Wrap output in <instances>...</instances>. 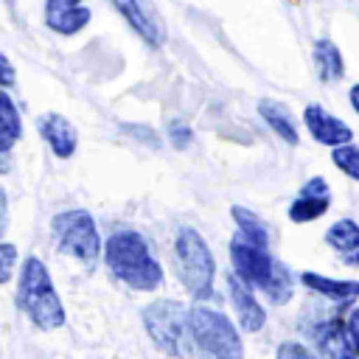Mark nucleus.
<instances>
[{
	"instance_id": "a878e982",
	"label": "nucleus",
	"mask_w": 359,
	"mask_h": 359,
	"mask_svg": "<svg viewBox=\"0 0 359 359\" xmlns=\"http://www.w3.org/2000/svg\"><path fill=\"white\" fill-rule=\"evenodd\" d=\"M188 137H191V132H188L185 126H182V129H177V123L171 126V140H174V146H180V149H182V146L188 143Z\"/></svg>"
},
{
	"instance_id": "dca6fc26",
	"label": "nucleus",
	"mask_w": 359,
	"mask_h": 359,
	"mask_svg": "<svg viewBox=\"0 0 359 359\" xmlns=\"http://www.w3.org/2000/svg\"><path fill=\"white\" fill-rule=\"evenodd\" d=\"M325 244L342 255L345 264H359V224L353 219H337L325 230Z\"/></svg>"
},
{
	"instance_id": "7ed1b4c3",
	"label": "nucleus",
	"mask_w": 359,
	"mask_h": 359,
	"mask_svg": "<svg viewBox=\"0 0 359 359\" xmlns=\"http://www.w3.org/2000/svg\"><path fill=\"white\" fill-rule=\"evenodd\" d=\"M230 261H233L236 275L247 286L261 289L272 303H286L292 297V278H289L286 266L278 264L266 252V247H258L238 233L230 241Z\"/></svg>"
},
{
	"instance_id": "4be33fe9",
	"label": "nucleus",
	"mask_w": 359,
	"mask_h": 359,
	"mask_svg": "<svg viewBox=\"0 0 359 359\" xmlns=\"http://www.w3.org/2000/svg\"><path fill=\"white\" fill-rule=\"evenodd\" d=\"M14 266H17V247L8 241H0V286L11 280Z\"/></svg>"
},
{
	"instance_id": "423d86ee",
	"label": "nucleus",
	"mask_w": 359,
	"mask_h": 359,
	"mask_svg": "<svg viewBox=\"0 0 359 359\" xmlns=\"http://www.w3.org/2000/svg\"><path fill=\"white\" fill-rule=\"evenodd\" d=\"M143 325L151 337V342L171 353V356H180L188 351V342L194 339L191 337V317L185 314V309L174 300H154L143 309Z\"/></svg>"
},
{
	"instance_id": "20e7f679",
	"label": "nucleus",
	"mask_w": 359,
	"mask_h": 359,
	"mask_svg": "<svg viewBox=\"0 0 359 359\" xmlns=\"http://www.w3.org/2000/svg\"><path fill=\"white\" fill-rule=\"evenodd\" d=\"M174 250H177V275H180V280L185 283V289H188L196 300L210 297L216 264H213V255H210V247L205 244V238H202L196 230L182 227V230L177 233Z\"/></svg>"
},
{
	"instance_id": "f3484780",
	"label": "nucleus",
	"mask_w": 359,
	"mask_h": 359,
	"mask_svg": "<svg viewBox=\"0 0 359 359\" xmlns=\"http://www.w3.org/2000/svg\"><path fill=\"white\" fill-rule=\"evenodd\" d=\"M300 280L309 289H314V292H320V294H325L337 303H351V300L359 297V280H334V278H325V275H317V272H303Z\"/></svg>"
},
{
	"instance_id": "a211bd4d",
	"label": "nucleus",
	"mask_w": 359,
	"mask_h": 359,
	"mask_svg": "<svg viewBox=\"0 0 359 359\" xmlns=\"http://www.w3.org/2000/svg\"><path fill=\"white\" fill-rule=\"evenodd\" d=\"M314 67H317V76H320V81H337V79H342V73H345V65H342V53H339V48L331 42V39H317L314 42Z\"/></svg>"
},
{
	"instance_id": "1a4fd4ad",
	"label": "nucleus",
	"mask_w": 359,
	"mask_h": 359,
	"mask_svg": "<svg viewBox=\"0 0 359 359\" xmlns=\"http://www.w3.org/2000/svg\"><path fill=\"white\" fill-rule=\"evenodd\" d=\"M303 121H306L311 137L317 143H323V146H342V143L353 140V129L345 121H339L331 112H325L320 104H309L303 109Z\"/></svg>"
},
{
	"instance_id": "6e6552de",
	"label": "nucleus",
	"mask_w": 359,
	"mask_h": 359,
	"mask_svg": "<svg viewBox=\"0 0 359 359\" xmlns=\"http://www.w3.org/2000/svg\"><path fill=\"white\" fill-rule=\"evenodd\" d=\"M121 17L137 31V36L149 45H163L165 39V25L157 14V8L151 6V0H109Z\"/></svg>"
},
{
	"instance_id": "f8f14e48",
	"label": "nucleus",
	"mask_w": 359,
	"mask_h": 359,
	"mask_svg": "<svg viewBox=\"0 0 359 359\" xmlns=\"http://www.w3.org/2000/svg\"><path fill=\"white\" fill-rule=\"evenodd\" d=\"M314 342L325 359H359L353 337L348 331V323L342 320H325L314 328Z\"/></svg>"
},
{
	"instance_id": "b1692460",
	"label": "nucleus",
	"mask_w": 359,
	"mask_h": 359,
	"mask_svg": "<svg viewBox=\"0 0 359 359\" xmlns=\"http://www.w3.org/2000/svg\"><path fill=\"white\" fill-rule=\"evenodd\" d=\"M14 81H17V70H14V65L8 62V56L0 53V87H3V90H6V87H14Z\"/></svg>"
},
{
	"instance_id": "6ab92c4d",
	"label": "nucleus",
	"mask_w": 359,
	"mask_h": 359,
	"mask_svg": "<svg viewBox=\"0 0 359 359\" xmlns=\"http://www.w3.org/2000/svg\"><path fill=\"white\" fill-rule=\"evenodd\" d=\"M258 112H261V118L286 140V143H297V126H294V115H292V109L286 107V104H280V101H261L258 104Z\"/></svg>"
},
{
	"instance_id": "393cba45",
	"label": "nucleus",
	"mask_w": 359,
	"mask_h": 359,
	"mask_svg": "<svg viewBox=\"0 0 359 359\" xmlns=\"http://www.w3.org/2000/svg\"><path fill=\"white\" fill-rule=\"evenodd\" d=\"M6 230H8V196L0 188V238L6 236Z\"/></svg>"
},
{
	"instance_id": "4468645a",
	"label": "nucleus",
	"mask_w": 359,
	"mask_h": 359,
	"mask_svg": "<svg viewBox=\"0 0 359 359\" xmlns=\"http://www.w3.org/2000/svg\"><path fill=\"white\" fill-rule=\"evenodd\" d=\"M22 135V118L11 95L0 87V174L11 168V149Z\"/></svg>"
},
{
	"instance_id": "5701e85b",
	"label": "nucleus",
	"mask_w": 359,
	"mask_h": 359,
	"mask_svg": "<svg viewBox=\"0 0 359 359\" xmlns=\"http://www.w3.org/2000/svg\"><path fill=\"white\" fill-rule=\"evenodd\" d=\"M278 359H314L300 342H283L278 348Z\"/></svg>"
},
{
	"instance_id": "412c9836",
	"label": "nucleus",
	"mask_w": 359,
	"mask_h": 359,
	"mask_svg": "<svg viewBox=\"0 0 359 359\" xmlns=\"http://www.w3.org/2000/svg\"><path fill=\"white\" fill-rule=\"evenodd\" d=\"M331 160H334V163H337V168H339V171H345L351 180H359V146H351V143L334 146Z\"/></svg>"
},
{
	"instance_id": "9d476101",
	"label": "nucleus",
	"mask_w": 359,
	"mask_h": 359,
	"mask_svg": "<svg viewBox=\"0 0 359 359\" xmlns=\"http://www.w3.org/2000/svg\"><path fill=\"white\" fill-rule=\"evenodd\" d=\"M90 22V8L81 0H45V25L62 36L79 34Z\"/></svg>"
},
{
	"instance_id": "ddd939ff",
	"label": "nucleus",
	"mask_w": 359,
	"mask_h": 359,
	"mask_svg": "<svg viewBox=\"0 0 359 359\" xmlns=\"http://www.w3.org/2000/svg\"><path fill=\"white\" fill-rule=\"evenodd\" d=\"M36 129H39L42 140L50 146V151H53L56 157H73V151H76V146H79V135H76V126H73L65 115H59V112H45V115H39Z\"/></svg>"
},
{
	"instance_id": "bb28decb",
	"label": "nucleus",
	"mask_w": 359,
	"mask_h": 359,
	"mask_svg": "<svg viewBox=\"0 0 359 359\" xmlns=\"http://www.w3.org/2000/svg\"><path fill=\"white\" fill-rule=\"evenodd\" d=\"M351 104H353V109H356V115H359V84L351 87Z\"/></svg>"
},
{
	"instance_id": "f257e3e1",
	"label": "nucleus",
	"mask_w": 359,
	"mask_h": 359,
	"mask_svg": "<svg viewBox=\"0 0 359 359\" xmlns=\"http://www.w3.org/2000/svg\"><path fill=\"white\" fill-rule=\"evenodd\" d=\"M17 309L39 328V331H53L65 325V306L62 297L50 280L48 266L36 258L28 255L20 269V283H17Z\"/></svg>"
},
{
	"instance_id": "f03ea898",
	"label": "nucleus",
	"mask_w": 359,
	"mask_h": 359,
	"mask_svg": "<svg viewBox=\"0 0 359 359\" xmlns=\"http://www.w3.org/2000/svg\"><path fill=\"white\" fill-rule=\"evenodd\" d=\"M104 258H107L109 272L132 289L149 292L163 283L160 264L154 261L146 238L135 230H121V233L109 236L107 247H104Z\"/></svg>"
},
{
	"instance_id": "0eeeda50",
	"label": "nucleus",
	"mask_w": 359,
	"mask_h": 359,
	"mask_svg": "<svg viewBox=\"0 0 359 359\" xmlns=\"http://www.w3.org/2000/svg\"><path fill=\"white\" fill-rule=\"evenodd\" d=\"M53 238L59 252L73 255L81 264H93L98 261L101 252V238H98V227L93 222V216L87 210H65L56 213L50 222Z\"/></svg>"
},
{
	"instance_id": "39448f33",
	"label": "nucleus",
	"mask_w": 359,
	"mask_h": 359,
	"mask_svg": "<svg viewBox=\"0 0 359 359\" xmlns=\"http://www.w3.org/2000/svg\"><path fill=\"white\" fill-rule=\"evenodd\" d=\"M188 317H191V337L205 359H244L238 331L230 325V320L222 311H213L208 306H194Z\"/></svg>"
},
{
	"instance_id": "2eb2a0df",
	"label": "nucleus",
	"mask_w": 359,
	"mask_h": 359,
	"mask_svg": "<svg viewBox=\"0 0 359 359\" xmlns=\"http://www.w3.org/2000/svg\"><path fill=\"white\" fill-rule=\"evenodd\" d=\"M227 283H230V297H233V306H236V314H238L241 328H244V331H258V328H264L266 311L258 306V300H255V294H252V286H247L238 275H230Z\"/></svg>"
},
{
	"instance_id": "aec40b11",
	"label": "nucleus",
	"mask_w": 359,
	"mask_h": 359,
	"mask_svg": "<svg viewBox=\"0 0 359 359\" xmlns=\"http://www.w3.org/2000/svg\"><path fill=\"white\" fill-rule=\"evenodd\" d=\"M233 219H236V224H238V233L244 236V238H250L252 244H258V247H269V230H266V224H264V219L261 216H255L252 210H247L244 205H233Z\"/></svg>"
},
{
	"instance_id": "9b49d317",
	"label": "nucleus",
	"mask_w": 359,
	"mask_h": 359,
	"mask_svg": "<svg viewBox=\"0 0 359 359\" xmlns=\"http://www.w3.org/2000/svg\"><path fill=\"white\" fill-rule=\"evenodd\" d=\"M328 205H331L328 182L323 177H314V180H309L300 188L297 199L289 205V219L292 222H300V224L303 222H314V219H320L328 210Z\"/></svg>"
}]
</instances>
